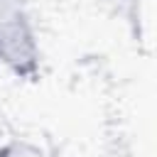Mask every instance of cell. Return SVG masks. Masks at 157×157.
<instances>
[{
	"instance_id": "cell-1",
	"label": "cell",
	"mask_w": 157,
	"mask_h": 157,
	"mask_svg": "<svg viewBox=\"0 0 157 157\" xmlns=\"http://www.w3.org/2000/svg\"><path fill=\"white\" fill-rule=\"evenodd\" d=\"M0 64L17 78L39 74V44L25 0H0Z\"/></svg>"
}]
</instances>
